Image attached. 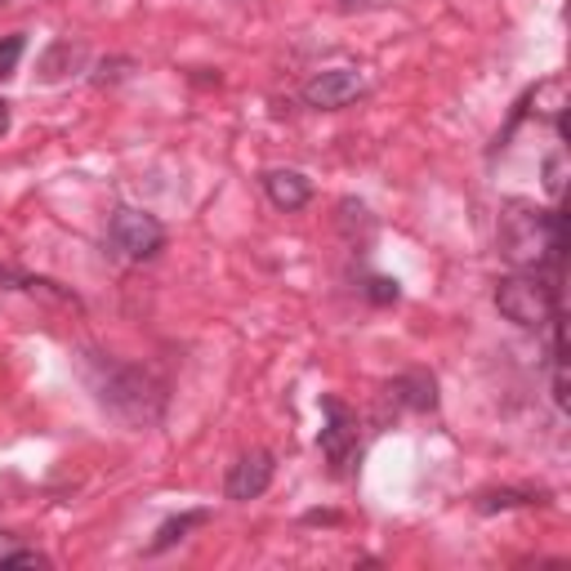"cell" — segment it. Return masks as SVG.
Instances as JSON below:
<instances>
[{"label":"cell","mask_w":571,"mask_h":571,"mask_svg":"<svg viewBox=\"0 0 571 571\" xmlns=\"http://www.w3.org/2000/svg\"><path fill=\"white\" fill-rule=\"evenodd\" d=\"M362 94H367V81L353 67H326L304 85V103L317 107V112H339Z\"/></svg>","instance_id":"cell-6"},{"label":"cell","mask_w":571,"mask_h":571,"mask_svg":"<svg viewBox=\"0 0 571 571\" xmlns=\"http://www.w3.org/2000/svg\"><path fill=\"white\" fill-rule=\"evenodd\" d=\"M98 398H103V406L112 415H121L126 424H152V420H161V406H166L161 384L139 367H117L103 380Z\"/></svg>","instance_id":"cell-3"},{"label":"cell","mask_w":571,"mask_h":571,"mask_svg":"<svg viewBox=\"0 0 571 571\" xmlns=\"http://www.w3.org/2000/svg\"><path fill=\"white\" fill-rule=\"evenodd\" d=\"M389 398L406 411H433L437 406V380L429 371H406L389 384Z\"/></svg>","instance_id":"cell-9"},{"label":"cell","mask_w":571,"mask_h":571,"mask_svg":"<svg viewBox=\"0 0 571 571\" xmlns=\"http://www.w3.org/2000/svg\"><path fill=\"white\" fill-rule=\"evenodd\" d=\"M500 251L514 268H527V273H540L544 260L558 268L567 255L562 210H536L527 201H509L500 214Z\"/></svg>","instance_id":"cell-1"},{"label":"cell","mask_w":571,"mask_h":571,"mask_svg":"<svg viewBox=\"0 0 571 571\" xmlns=\"http://www.w3.org/2000/svg\"><path fill=\"white\" fill-rule=\"evenodd\" d=\"M544 188H549V197H562V157L544 161Z\"/></svg>","instance_id":"cell-16"},{"label":"cell","mask_w":571,"mask_h":571,"mask_svg":"<svg viewBox=\"0 0 571 571\" xmlns=\"http://www.w3.org/2000/svg\"><path fill=\"white\" fill-rule=\"evenodd\" d=\"M23 50H28V41H23L19 32H14V36H0V81L19 72V59H23Z\"/></svg>","instance_id":"cell-14"},{"label":"cell","mask_w":571,"mask_h":571,"mask_svg":"<svg viewBox=\"0 0 571 571\" xmlns=\"http://www.w3.org/2000/svg\"><path fill=\"white\" fill-rule=\"evenodd\" d=\"M553 402H558V411H567V371H562V358H553Z\"/></svg>","instance_id":"cell-17"},{"label":"cell","mask_w":571,"mask_h":571,"mask_svg":"<svg viewBox=\"0 0 571 571\" xmlns=\"http://www.w3.org/2000/svg\"><path fill=\"white\" fill-rule=\"evenodd\" d=\"M321 415H326V424H321V455L330 461V469L345 478V474H353V465H358V455H362V446H358V415L339 402V398H321Z\"/></svg>","instance_id":"cell-5"},{"label":"cell","mask_w":571,"mask_h":571,"mask_svg":"<svg viewBox=\"0 0 571 571\" xmlns=\"http://www.w3.org/2000/svg\"><path fill=\"white\" fill-rule=\"evenodd\" d=\"M540 496L536 491H514V487H500V491H483L478 496V514H500V509H522V505H536Z\"/></svg>","instance_id":"cell-13"},{"label":"cell","mask_w":571,"mask_h":571,"mask_svg":"<svg viewBox=\"0 0 571 571\" xmlns=\"http://www.w3.org/2000/svg\"><path fill=\"white\" fill-rule=\"evenodd\" d=\"M107 242H112V251H117L121 260L144 264V260H152L166 246V228H161L157 214L121 205L117 214H112V223H107Z\"/></svg>","instance_id":"cell-4"},{"label":"cell","mask_w":571,"mask_h":571,"mask_svg":"<svg viewBox=\"0 0 571 571\" xmlns=\"http://www.w3.org/2000/svg\"><path fill=\"white\" fill-rule=\"evenodd\" d=\"M14 549H19V540H14L10 531H0V567H6V562L14 558Z\"/></svg>","instance_id":"cell-18"},{"label":"cell","mask_w":571,"mask_h":571,"mask_svg":"<svg viewBox=\"0 0 571 571\" xmlns=\"http://www.w3.org/2000/svg\"><path fill=\"white\" fill-rule=\"evenodd\" d=\"M264 192H268V201L277 205V210H304L308 201H313V183L299 175V170H268L264 175Z\"/></svg>","instance_id":"cell-8"},{"label":"cell","mask_w":571,"mask_h":571,"mask_svg":"<svg viewBox=\"0 0 571 571\" xmlns=\"http://www.w3.org/2000/svg\"><path fill=\"white\" fill-rule=\"evenodd\" d=\"M367 299L380 304V308H384V304H398V299H402V286H398L393 277H371V282H367Z\"/></svg>","instance_id":"cell-15"},{"label":"cell","mask_w":571,"mask_h":571,"mask_svg":"<svg viewBox=\"0 0 571 571\" xmlns=\"http://www.w3.org/2000/svg\"><path fill=\"white\" fill-rule=\"evenodd\" d=\"M496 308L514 321V326H527V330H540L558 317L562 308V295H558V277H540V273H514V277H500L496 286Z\"/></svg>","instance_id":"cell-2"},{"label":"cell","mask_w":571,"mask_h":571,"mask_svg":"<svg viewBox=\"0 0 571 571\" xmlns=\"http://www.w3.org/2000/svg\"><path fill=\"white\" fill-rule=\"evenodd\" d=\"M273 474H277V461H273V451H246L242 461L228 469V500H260L268 487H273Z\"/></svg>","instance_id":"cell-7"},{"label":"cell","mask_w":571,"mask_h":571,"mask_svg":"<svg viewBox=\"0 0 571 571\" xmlns=\"http://www.w3.org/2000/svg\"><path fill=\"white\" fill-rule=\"evenodd\" d=\"M0 135H10V103L0 98Z\"/></svg>","instance_id":"cell-19"},{"label":"cell","mask_w":571,"mask_h":571,"mask_svg":"<svg viewBox=\"0 0 571 571\" xmlns=\"http://www.w3.org/2000/svg\"><path fill=\"white\" fill-rule=\"evenodd\" d=\"M85 63V45H72V41H54L41 59V81H63L67 72H76Z\"/></svg>","instance_id":"cell-10"},{"label":"cell","mask_w":571,"mask_h":571,"mask_svg":"<svg viewBox=\"0 0 571 571\" xmlns=\"http://www.w3.org/2000/svg\"><path fill=\"white\" fill-rule=\"evenodd\" d=\"M0 290H45V295H54V299H63V304H76V295L59 290V286L45 282V277H28V273H19V268H10V264H0Z\"/></svg>","instance_id":"cell-12"},{"label":"cell","mask_w":571,"mask_h":571,"mask_svg":"<svg viewBox=\"0 0 571 571\" xmlns=\"http://www.w3.org/2000/svg\"><path fill=\"white\" fill-rule=\"evenodd\" d=\"M210 514L205 509H192V514H179V518H170V522H161L157 527V536H152V544H148V553H166V549H175L192 527H201Z\"/></svg>","instance_id":"cell-11"},{"label":"cell","mask_w":571,"mask_h":571,"mask_svg":"<svg viewBox=\"0 0 571 571\" xmlns=\"http://www.w3.org/2000/svg\"><path fill=\"white\" fill-rule=\"evenodd\" d=\"M339 6H349V10H353V6H376V0H339Z\"/></svg>","instance_id":"cell-20"}]
</instances>
